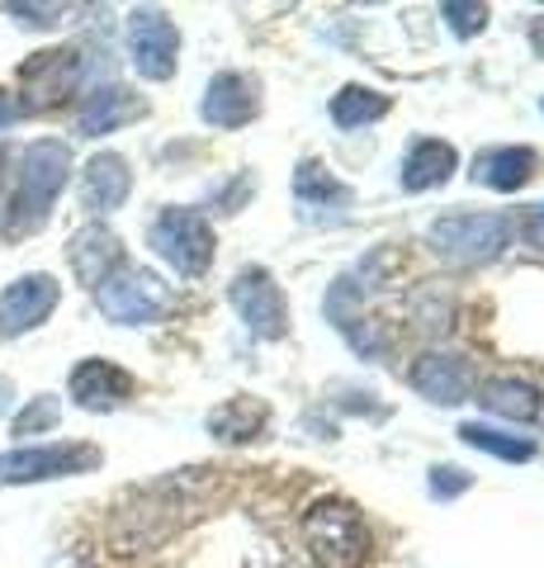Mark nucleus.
I'll return each instance as SVG.
<instances>
[{
    "mask_svg": "<svg viewBox=\"0 0 544 568\" xmlns=\"http://www.w3.org/2000/svg\"><path fill=\"white\" fill-rule=\"evenodd\" d=\"M76 81H81V58L76 52H43L39 62L24 67V85L33 91L29 104H58Z\"/></svg>",
    "mask_w": 544,
    "mask_h": 568,
    "instance_id": "15",
    "label": "nucleus"
},
{
    "mask_svg": "<svg viewBox=\"0 0 544 568\" xmlns=\"http://www.w3.org/2000/svg\"><path fill=\"white\" fill-rule=\"evenodd\" d=\"M233 304L242 313V323H247L256 336H266V342H275V336L289 332L285 294H279V284L270 280V271H260V265H252V271H242L233 280Z\"/></svg>",
    "mask_w": 544,
    "mask_h": 568,
    "instance_id": "7",
    "label": "nucleus"
},
{
    "mask_svg": "<svg viewBox=\"0 0 544 568\" xmlns=\"http://www.w3.org/2000/svg\"><path fill=\"white\" fill-rule=\"evenodd\" d=\"M454 171V148L450 142H417L402 162V190H431L445 185Z\"/></svg>",
    "mask_w": 544,
    "mask_h": 568,
    "instance_id": "17",
    "label": "nucleus"
},
{
    "mask_svg": "<svg viewBox=\"0 0 544 568\" xmlns=\"http://www.w3.org/2000/svg\"><path fill=\"white\" fill-rule=\"evenodd\" d=\"M14 114H20V110H14V104H10V100H6V95H0V129H6V123H10V119H14Z\"/></svg>",
    "mask_w": 544,
    "mask_h": 568,
    "instance_id": "28",
    "label": "nucleus"
},
{
    "mask_svg": "<svg viewBox=\"0 0 544 568\" xmlns=\"http://www.w3.org/2000/svg\"><path fill=\"white\" fill-rule=\"evenodd\" d=\"M298 536L304 549L322 568H365L370 559V530H365L360 511L346 497H322L298 517Z\"/></svg>",
    "mask_w": 544,
    "mask_h": 568,
    "instance_id": "1",
    "label": "nucleus"
},
{
    "mask_svg": "<svg viewBox=\"0 0 544 568\" xmlns=\"http://www.w3.org/2000/svg\"><path fill=\"white\" fill-rule=\"evenodd\" d=\"M460 436L469 440L473 450H487V455H497V459H531V455H535V446H531V440L502 436V432H493V426H479V422L460 426Z\"/></svg>",
    "mask_w": 544,
    "mask_h": 568,
    "instance_id": "22",
    "label": "nucleus"
},
{
    "mask_svg": "<svg viewBox=\"0 0 544 568\" xmlns=\"http://www.w3.org/2000/svg\"><path fill=\"white\" fill-rule=\"evenodd\" d=\"M441 14H445V24L460 33V39H469V33H479V29L487 24V10H483V6H460V0L441 6Z\"/></svg>",
    "mask_w": 544,
    "mask_h": 568,
    "instance_id": "24",
    "label": "nucleus"
},
{
    "mask_svg": "<svg viewBox=\"0 0 544 568\" xmlns=\"http://www.w3.org/2000/svg\"><path fill=\"white\" fill-rule=\"evenodd\" d=\"M479 403L487 407V413L512 417V422L540 417V394H535L531 384H521V379H487V384L479 388Z\"/></svg>",
    "mask_w": 544,
    "mask_h": 568,
    "instance_id": "18",
    "label": "nucleus"
},
{
    "mask_svg": "<svg viewBox=\"0 0 544 568\" xmlns=\"http://www.w3.org/2000/svg\"><path fill=\"white\" fill-rule=\"evenodd\" d=\"M91 446H39V450H10L0 455V484H39V478L81 474L95 465Z\"/></svg>",
    "mask_w": 544,
    "mask_h": 568,
    "instance_id": "8",
    "label": "nucleus"
},
{
    "mask_svg": "<svg viewBox=\"0 0 544 568\" xmlns=\"http://www.w3.org/2000/svg\"><path fill=\"white\" fill-rule=\"evenodd\" d=\"M129 394H133V379L110 361H81L72 369V398L81 407H91V413H110Z\"/></svg>",
    "mask_w": 544,
    "mask_h": 568,
    "instance_id": "13",
    "label": "nucleus"
},
{
    "mask_svg": "<svg viewBox=\"0 0 544 568\" xmlns=\"http://www.w3.org/2000/svg\"><path fill=\"white\" fill-rule=\"evenodd\" d=\"M129 52L137 77L147 81H166L175 71V52H181V33L166 20L162 10H133L129 20Z\"/></svg>",
    "mask_w": 544,
    "mask_h": 568,
    "instance_id": "6",
    "label": "nucleus"
},
{
    "mask_svg": "<svg viewBox=\"0 0 544 568\" xmlns=\"http://www.w3.org/2000/svg\"><path fill=\"white\" fill-rule=\"evenodd\" d=\"M152 246L175 275H204L214 261V227H208L195 209H166L152 223Z\"/></svg>",
    "mask_w": 544,
    "mask_h": 568,
    "instance_id": "4",
    "label": "nucleus"
},
{
    "mask_svg": "<svg viewBox=\"0 0 544 568\" xmlns=\"http://www.w3.org/2000/svg\"><path fill=\"white\" fill-rule=\"evenodd\" d=\"M531 171H535V156L525 148L487 152V156H479V166H473V175H479L483 185H493V190H516V185L531 181Z\"/></svg>",
    "mask_w": 544,
    "mask_h": 568,
    "instance_id": "19",
    "label": "nucleus"
},
{
    "mask_svg": "<svg viewBox=\"0 0 544 568\" xmlns=\"http://www.w3.org/2000/svg\"><path fill=\"white\" fill-rule=\"evenodd\" d=\"M525 242H531L535 252H544V209H535L531 219H525Z\"/></svg>",
    "mask_w": 544,
    "mask_h": 568,
    "instance_id": "27",
    "label": "nucleus"
},
{
    "mask_svg": "<svg viewBox=\"0 0 544 568\" xmlns=\"http://www.w3.org/2000/svg\"><path fill=\"white\" fill-rule=\"evenodd\" d=\"M58 308V280L52 275H24L0 294V336H20L39 327L43 317Z\"/></svg>",
    "mask_w": 544,
    "mask_h": 568,
    "instance_id": "10",
    "label": "nucleus"
},
{
    "mask_svg": "<svg viewBox=\"0 0 544 568\" xmlns=\"http://www.w3.org/2000/svg\"><path fill=\"white\" fill-rule=\"evenodd\" d=\"M408 384L417 388L421 398L454 407V403L469 398V388H473V365L464 361V355H441V351H431V355H417V361H412Z\"/></svg>",
    "mask_w": 544,
    "mask_h": 568,
    "instance_id": "9",
    "label": "nucleus"
},
{
    "mask_svg": "<svg viewBox=\"0 0 544 568\" xmlns=\"http://www.w3.org/2000/svg\"><path fill=\"white\" fill-rule=\"evenodd\" d=\"M389 114V100L379 91H365V85H346V91L331 100V119L341 123V129H365V123H374Z\"/></svg>",
    "mask_w": 544,
    "mask_h": 568,
    "instance_id": "20",
    "label": "nucleus"
},
{
    "mask_svg": "<svg viewBox=\"0 0 544 568\" xmlns=\"http://www.w3.org/2000/svg\"><path fill=\"white\" fill-rule=\"evenodd\" d=\"M260 110L256 100V81L242 77V71H223V77L208 81V95L199 104L204 123H214V129H242L252 114Z\"/></svg>",
    "mask_w": 544,
    "mask_h": 568,
    "instance_id": "11",
    "label": "nucleus"
},
{
    "mask_svg": "<svg viewBox=\"0 0 544 568\" xmlns=\"http://www.w3.org/2000/svg\"><path fill=\"white\" fill-rule=\"evenodd\" d=\"M427 237L435 246V256L479 265V261H493L502 246L512 242V223L497 219V213H450V219L431 223Z\"/></svg>",
    "mask_w": 544,
    "mask_h": 568,
    "instance_id": "3",
    "label": "nucleus"
},
{
    "mask_svg": "<svg viewBox=\"0 0 544 568\" xmlns=\"http://www.w3.org/2000/svg\"><path fill=\"white\" fill-rule=\"evenodd\" d=\"M58 422V398H33L29 413L14 417V436H33V432H43V426Z\"/></svg>",
    "mask_w": 544,
    "mask_h": 568,
    "instance_id": "25",
    "label": "nucleus"
},
{
    "mask_svg": "<svg viewBox=\"0 0 544 568\" xmlns=\"http://www.w3.org/2000/svg\"><path fill=\"white\" fill-rule=\"evenodd\" d=\"M298 200H304V209H312L318 200H337V204H346V190L331 181L327 171H318L312 162H304V171H298Z\"/></svg>",
    "mask_w": 544,
    "mask_h": 568,
    "instance_id": "23",
    "label": "nucleus"
},
{
    "mask_svg": "<svg viewBox=\"0 0 544 568\" xmlns=\"http://www.w3.org/2000/svg\"><path fill=\"white\" fill-rule=\"evenodd\" d=\"M133 190V171L124 156L114 152H100L95 162H85V175H81V204L91 213H114L119 204L129 200Z\"/></svg>",
    "mask_w": 544,
    "mask_h": 568,
    "instance_id": "12",
    "label": "nucleus"
},
{
    "mask_svg": "<svg viewBox=\"0 0 544 568\" xmlns=\"http://www.w3.org/2000/svg\"><path fill=\"white\" fill-rule=\"evenodd\" d=\"M119 256H124V246H119V237L110 233V227H100V223L81 227V233L72 237V271L81 275V284H95L100 290V284L114 275Z\"/></svg>",
    "mask_w": 544,
    "mask_h": 568,
    "instance_id": "14",
    "label": "nucleus"
},
{
    "mask_svg": "<svg viewBox=\"0 0 544 568\" xmlns=\"http://www.w3.org/2000/svg\"><path fill=\"white\" fill-rule=\"evenodd\" d=\"M66 171H72V152L66 142H29L20 156V185H14V204H10V233H29L48 219L52 200L66 185Z\"/></svg>",
    "mask_w": 544,
    "mask_h": 568,
    "instance_id": "2",
    "label": "nucleus"
},
{
    "mask_svg": "<svg viewBox=\"0 0 544 568\" xmlns=\"http://www.w3.org/2000/svg\"><path fill=\"white\" fill-rule=\"evenodd\" d=\"M137 114H143V100H137L133 91H124V85H104V91H95L91 100L81 104L76 129L85 138H100V133H114L119 123H129Z\"/></svg>",
    "mask_w": 544,
    "mask_h": 568,
    "instance_id": "16",
    "label": "nucleus"
},
{
    "mask_svg": "<svg viewBox=\"0 0 544 568\" xmlns=\"http://www.w3.org/2000/svg\"><path fill=\"white\" fill-rule=\"evenodd\" d=\"M260 426H266V407L252 403V398H233L208 417V432L223 436V440H252V432H260Z\"/></svg>",
    "mask_w": 544,
    "mask_h": 568,
    "instance_id": "21",
    "label": "nucleus"
},
{
    "mask_svg": "<svg viewBox=\"0 0 544 568\" xmlns=\"http://www.w3.org/2000/svg\"><path fill=\"white\" fill-rule=\"evenodd\" d=\"M469 484V478L460 474V469H435V478H431V493L435 497H454V493H460Z\"/></svg>",
    "mask_w": 544,
    "mask_h": 568,
    "instance_id": "26",
    "label": "nucleus"
},
{
    "mask_svg": "<svg viewBox=\"0 0 544 568\" xmlns=\"http://www.w3.org/2000/svg\"><path fill=\"white\" fill-rule=\"evenodd\" d=\"M95 304L110 323H124V327H143L156 323L171 304V290L152 271H114L110 280L95 290Z\"/></svg>",
    "mask_w": 544,
    "mask_h": 568,
    "instance_id": "5",
    "label": "nucleus"
}]
</instances>
